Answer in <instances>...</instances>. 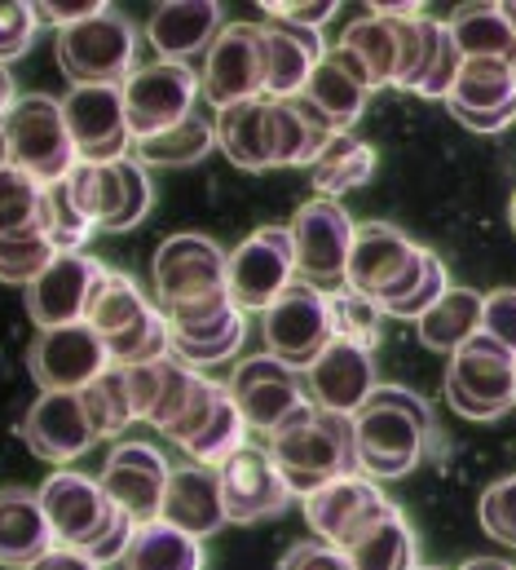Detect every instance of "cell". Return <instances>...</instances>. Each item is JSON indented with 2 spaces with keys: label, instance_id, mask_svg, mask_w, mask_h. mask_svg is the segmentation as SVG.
Instances as JSON below:
<instances>
[{
  "label": "cell",
  "instance_id": "ee69618b",
  "mask_svg": "<svg viewBox=\"0 0 516 570\" xmlns=\"http://www.w3.org/2000/svg\"><path fill=\"white\" fill-rule=\"evenodd\" d=\"M44 230V181L22 168H0V239Z\"/></svg>",
  "mask_w": 516,
  "mask_h": 570
},
{
  "label": "cell",
  "instance_id": "e575fe53",
  "mask_svg": "<svg viewBox=\"0 0 516 570\" xmlns=\"http://www.w3.org/2000/svg\"><path fill=\"white\" fill-rule=\"evenodd\" d=\"M300 98H309L322 116H327V125L336 129V134H354V125L363 120V111H367V102H371V89L363 85V80H354L331 53L318 62V71L309 76V85H305V94Z\"/></svg>",
  "mask_w": 516,
  "mask_h": 570
},
{
  "label": "cell",
  "instance_id": "94428289",
  "mask_svg": "<svg viewBox=\"0 0 516 570\" xmlns=\"http://www.w3.org/2000/svg\"><path fill=\"white\" fill-rule=\"evenodd\" d=\"M459 570H516V567L504 562V558H473V562H464Z\"/></svg>",
  "mask_w": 516,
  "mask_h": 570
},
{
  "label": "cell",
  "instance_id": "2e32d148",
  "mask_svg": "<svg viewBox=\"0 0 516 570\" xmlns=\"http://www.w3.org/2000/svg\"><path fill=\"white\" fill-rule=\"evenodd\" d=\"M62 116H67L76 155L85 164L129 159L132 129L129 107H125V85H76L62 98Z\"/></svg>",
  "mask_w": 516,
  "mask_h": 570
},
{
  "label": "cell",
  "instance_id": "d4e9b609",
  "mask_svg": "<svg viewBox=\"0 0 516 570\" xmlns=\"http://www.w3.org/2000/svg\"><path fill=\"white\" fill-rule=\"evenodd\" d=\"M226 31V9L217 0H168L146 18V40L163 62H190L212 49Z\"/></svg>",
  "mask_w": 516,
  "mask_h": 570
},
{
  "label": "cell",
  "instance_id": "ac0fdd59",
  "mask_svg": "<svg viewBox=\"0 0 516 570\" xmlns=\"http://www.w3.org/2000/svg\"><path fill=\"white\" fill-rule=\"evenodd\" d=\"M111 266L89 257V253H62L36 284L27 287V314L40 332L49 327H71V323H89V309L98 301V292L107 284Z\"/></svg>",
  "mask_w": 516,
  "mask_h": 570
},
{
  "label": "cell",
  "instance_id": "e0dca14e",
  "mask_svg": "<svg viewBox=\"0 0 516 570\" xmlns=\"http://www.w3.org/2000/svg\"><path fill=\"white\" fill-rule=\"evenodd\" d=\"M40 504L53 522V535L58 544H71V549H93L116 522L125 509H116V500L102 491L98 478H85L76 469H58L44 478L40 487Z\"/></svg>",
  "mask_w": 516,
  "mask_h": 570
},
{
  "label": "cell",
  "instance_id": "680465c9",
  "mask_svg": "<svg viewBox=\"0 0 516 570\" xmlns=\"http://www.w3.org/2000/svg\"><path fill=\"white\" fill-rule=\"evenodd\" d=\"M27 570H102L89 553H80V549H71V544H53L44 558H36Z\"/></svg>",
  "mask_w": 516,
  "mask_h": 570
},
{
  "label": "cell",
  "instance_id": "8d00e7d4",
  "mask_svg": "<svg viewBox=\"0 0 516 570\" xmlns=\"http://www.w3.org/2000/svg\"><path fill=\"white\" fill-rule=\"evenodd\" d=\"M349 562H354V570H415L419 567V540H415V531H410V522L401 518L397 504L349 549Z\"/></svg>",
  "mask_w": 516,
  "mask_h": 570
},
{
  "label": "cell",
  "instance_id": "1f68e13d",
  "mask_svg": "<svg viewBox=\"0 0 516 570\" xmlns=\"http://www.w3.org/2000/svg\"><path fill=\"white\" fill-rule=\"evenodd\" d=\"M486 327V296L473 287H450L424 318H419V341L437 354H455Z\"/></svg>",
  "mask_w": 516,
  "mask_h": 570
},
{
  "label": "cell",
  "instance_id": "f35d334b",
  "mask_svg": "<svg viewBox=\"0 0 516 570\" xmlns=\"http://www.w3.org/2000/svg\"><path fill=\"white\" fill-rule=\"evenodd\" d=\"M450 292V275H446V266H441V257L433 253V248H424L419 244V257H415V266L401 275V284L388 287L385 296L376 301L385 314L393 318H424L441 296Z\"/></svg>",
  "mask_w": 516,
  "mask_h": 570
},
{
  "label": "cell",
  "instance_id": "f5cc1de1",
  "mask_svg": "<svg viewBox=\"0 0 516 570\" xmlns=\"http://www.w3.org/2000/svg\"><path fill=\"white\" fill-rule=\"evenodd\" d=\"M221 394H226V385L221 381H204L199 385V394H195V403L186 407V416L177 421V425L168 429V442H177V446H186L199 429L212 421V412H217V403H221Z\"/></svg>",
  "mask_w": 516,
  "mask_h": 570
},
{
  "label": "cell",
  "instance_id": "9a60e30c",
  "mask_svg": "<svg viewBox=\"0 0 516 570\" xmlns=\"http://www.w3.org/2000/svg\"><path fill=\"white\" fill-rule=\"evenodd\" d=\"M199 80L217 111L265 98V22H226V31L204 53Z\"/></svg>",
  "mask_w": 516,
  "mask_h": 570
},
{
  "label": "cell",
  "instance_id": "603a6c76",
  "mask_svg": "<svg viewBox=\"0 0 516 570\" xmlns=\"http://www.w3.org/2000/svg\"><path fill=\"white\" fill-rule=\"evenodd\" d=\"M22 442L49 464H71L98 442V429L80 394H40L22 416Z\"/></svg>",
  "mask_w": 516,
  "mask_h": 570
},
{
  "label": "cell",
  "instance_id": "6da1fadb",
  "mask_svg": "<svg viewBox=\"0 0 516 570\" xmlns=\"http://www.w3.org/2000/svg\"><path fill=\"white\" fill-rule=\"evenodd\" d=\"M433 442V412L419 394L401 385H376L367 407L354 416V446H358V473L388 482L406 478Z\"/></svg>",
  "mask_w": 516,
  "mask_h": 570
},
{
  "label": "cell",
  "instance_id": "6125c7cd",
  "mask_svg": "<svg viewBox=\"0 0 516 570\" xmlns=\"http://www.w3.org/2000/svg\"><path fill=\"white\" fill-rule=\"evenodd\" d=\"M13 159H9V138H4V129H0V168H9Z\"/></svg>",
  "mask_w": 516,
  "mask_h": 570
},
{
  "label": "cell",
  "instance_id": "7a4b0ae2",
  "mask_svg": "<svg viewBox=\"0 0 516 570\" xmlns=\"http://www.w3.org/2000/svg\"><path fill=\"white\" fill-rule=\"evenodd\" d=\"M269 455L282 469L296 500L314 495L318 487L358 473V446H354V416H336L314 407L305 421L269 438Z\"/></svg>",
  "mask_w": 516,
  "mask_h": 570
},
{
  "label": "cell",
  "instance_id": "e7e4bbea",
  "mask_svg": "<svg viewBox=\"0 0 516 570\" xmlns=\"http://www.w3.org/2000/svg\"><path fill=\"white\" fill-rule=\"evenodd\" d=\"M415 570H437V567H415Z\"/></svg>",
  "mask_w": 516,
  "mask_h": 570
},
{
  "label": "cell",
  "instance_id": "4dcf8cb0",
  "mask_svg": "<svg viewBox=\"0 0 516 570\" xmlns=\"http://www.w3.org/2000/svg\"><path fill=\"white\" fill-rule=\"evenodd\" d=\"M58 544L53 522L40 504V491H0V567L27 570Z\"/></svg>",
  "mask_w": 516,
  "mask_h": 570
},
{
  "label": "cell",
  "instance_id": "44dd1931",
  "mask_svg": "<svg viewBox=\"0 0 516 570\" xmlns=\"http://www.w3.org/2000/svg\"><path fill=\"white\" fill-rule=\"evenodd\" d=\"M446 111L473 134H504L516 120V62L464 58Z\"/></svg>",
  "mask_w": 516,
  "mask_h": 570
},
{
  "label": "cell",
  "instance_id": "52a82bcc",
  "mask_svg": "<svg viewBox=\"0 0 516 570\" xmlns=\"http://www.w3.org/2000/svg\"><path fill=\"white\" fill-rule=\"evenodd\" d=\"M230 394H235L248 429H257L265 442L314 412L305 372L282 363V358H274V354L239 358L235 372H230Z\"/></svg>",
  "mask_w": 516,
  "mask_h": 570
},
{
  "label": "cell",
  "instance_id": "5b68a950",
  "mask_svg": "<svg viewBox=\"0 0 516 570\" xmlns=\"http://www.w3.org/2000/svg\"><path fill=\"white\" fill-rule=\"evenodd\" d=\"M4 138H9V159L13 168L31 173L36 181L53 186L62 181L80 155L71 142V129H67V116H62V98H49V94H18V102L9 107V116L0 120Z\"/></svg>",
  "mask_w": 516,
  "mask_h": 570
},
{
  "label": "cell",
  "instance_id": "7402d4cb",
  "mask_svg": "<svg viewBox=\"0 0 516 570\" xmlns=\"http://www.w3.org/2000/svg\"><path fill=\"white\" fill-rule=\"evenodd\" d=\"M305 385L314 407L336 412V416H358L367 407V399L376 394V363L371 350L349 345V341H331L309 367H305Z\"/></svg>",
  "mask_w": 516,
  "mask_h": 570
},
{
  "label": "cell",
  "instance_id": "db71d44e",
  "mask_svg": "<svg viewBox=\"0 0 516 570\" xmlns=\"http://www.w3.org/2000/svg\"><path fill=\"white\" fill-rule=\"evenodd\" d=\"M278 570H354L349 553L322 540H305L296 549H287V558L278 562Z\"/></svg>",
  "mask_w": 516,
  "mask_h": 570
},
{
  "label": "cell",
  "instance_id": "cb8c5ba5",
  "mask_svg": "<svg viewBox=\"0 0 516 570\" xmlns=\"http://www.w3.org/2000/svg\"><path fill=\"white\" fill-rule=\"evenodd\" d=\"M208 376L195 372L190 363L181 358H155V363H141L129 367V390H132V407H137V421L150 429H159L168 438V429L186 416V407L195 403L199 385Z\"/></svg>",
  "mask_w": 516,
  "mask_h": 570
},
{
  "label": "cell",
  "instance_id": "91938a15",
  "mask_svg": "<svg viewBox=\"0 0 516 570\" xmlns=\"http://www.w3.org/2000/svg\"><path fill=\"white\" fill-rule=\"evenodd\" d=\"M18 102V94H13V76H9V67L0 62V120L9 116V107Z\"/></svg>",
  "mask_w": 516,
  "mask_h": 570
},
{
  "label": "cell",
  "instance_id": "d590c367",
  "mask_svg": "<svg viewBox=\"0 0 516 570\" xmlns=\"http://www.w3.org/2000/svg\"><path fill=\"white\" fill-rule=\"evenodd\" d=\"M155 309H159V305L137 287L132 275L111 271L102 292H98V301H93V309H89V327H93L107 345H116V341H125L129 332H137Z\"/></svg>",
  "mask_w": 516,
  "mask_h": 570
},
{
  "label": "cell",
  "instance_id": "ab89813d",
  "mask_svg": "<svg viewBox=\"0 0 516 570\" xmlns=\"http://www.w3.org/2000/svg\"><path fill=\"white\" fill-rule=\"evenodd\" d=\"M309 173H314L318 199H340V195L358 190L363 181H371V173H376V146L358 142L354 134H336L331 146L322 150V159Z\"/></svg>",
  "mask_w": 516,
  "mask_h": 570
},
{
  "label": "cell",
  "instance_id": "836d02e7",
  "mask_svg": "<svg viewBox=\"0 0 516 570\" xmlns=\"http://www.w3.org/2000/svg\"><path fill=\"white\" fill-rule=\"evenodd\" d=\"M204 567H208L204 540L177 531L163 518L137 527L129 558H125V570H204Z\"/></svg>",
  "mask_w": 516,
  "mask_h": 570
},
{
  "label": "cell",
  "instance_id": "6f0895ef",
  "mask_svg": "<svg viewBox=\"0 0 516 570\" xmlns=\"http://www.w3.org/2000/svg\"><path fill=\"white\" fill-rule=\"evenodd\" d=\"M132 535H137V522H132L129 513H120V522L93 544V549H85L98 567H120L125 558H129V549H132Z\"/></svg>",
  "mask_w": 516,
  "mask_h": 570
},
{
  "label": "cell",
  "instance_id": "c3c4849f",
  "mask_svg": "<svg viewBox=\"0 0 516 570\" xmlns=\"http://www.w3.org/2000/svg\"><path fill=\"white\" fill-rule=\"evenodd\" d=\"M44 235H49V244L58 248V257H62V253H85V244L98 235V226L76 208L67 181L44 186Z\"/></svg>",
  "mask_w": 516,
  "mask_h": 570
},
{
  "label": "cell",
  "instance_id": "f6af8a7d",
  "mask_svg": "<svg viewBox=\"0 0 516 570\" xmlns=\"http://www.w3.org/2000/svg\"><path fill=\"white\" fill-rule=\"evenodd\" d=\"M433 45H437V18H428L424 9L397 18V71H393V89L415 94L424 85V71L433 62Z\"/></svg>",
  "mask_w": 516,
  "mask_h": 570
},
{
  "label": "cell",
  "instance_id": "4316f807",
  "mask_svg": "<svg viewBox=\"0 0 516 570\" xmlns=\"http://www.w3.org/2000/svg\"><path fill=\"white\" fill-rule=\"evenodd\" d=\"M163 522H172L177 531L204 540L217 535L230 518H226V500H221V469L208 464H177L168 478V495H163Z\"/></svg>",
  "mask_w": 516,
  "mask_h": 570
},
{
  "label": "cell",
  "instance_id": "b9f144b4",
  "mask_svg": "<svg viewBox=\"0 0 516 570\" xmlns=\"http://www.w3.org/2000/svg\"><path fill=\"white\" fill-rule=\"evenodd\" d=\"M239 446H248V421H244V412H239V403H235V394H230V385H226V394H221L212 421L199 429L181 451H186L190 464L221 469Z\"/></svg>",
  "mask_w": 516,
  "mask_h": 570
},
{
  "label": "cell",
  "instance_id": "9c48e42d",
  "mask_svg": "<svg viewBox=\"0 0 516 570\" xmlns=\"http://www.w3.org/2000/svg\"><path fill=\"white\" fill-rule=\"evenodd\" d=\"M204 98V80L190 62H146L125 80V107H129L132 142L141 138H159L177 125H186L199 111Z\"/></svg>",
  "mask_w": 516,
  "mask_h": 570
},
{
  "label": "cell",
  "instance_id": "4fadbf2b",
  "mask_svg": "<svg viewBox=\"0 0 516 570\" xmlns=\"http://www.w3.org/2000/svg\"><path fill=\"white\" fill-rule=\"evenodd\" d=\"M291 284H296V248L287 226H260L230 253L226 287L244 314H265Z\"/></svg>",
  "mask_w": 516,
  "mask_h": 570
},
{
  "label": "cell",
  "instance_id": "8992f818",
  "mask_svg": "<svg viewBox=\"0 0 516 570\" xmlns=\"http://www.w3.org/2000/svg\"><path fill=\"white\" fill-rule=\"evenodd\" d=\"M291 248H296V279L318 292L349 287V257L358 239V222L340 208V199H309L291 217Z\"/></svg>",
  "mask_w": 516,
  "mask_h": 570
},
{
  "label": "cell",
  "instance_id": "60d3db41",
  "mask_svg": "<svg viewBox=\"0 0 516 570\" xmlns=\"http://www.w3.org/2000/svg\"><path fill=\"white\" fill-rule=\"evenodd\" d=\"M244 341H248V314L230 309L221 323H208L199 332H172V358H181L199 372V367H217L226 358H239Z\"/></svg>",
  "mask_w": 516,
  "mask_h": 570
},
{
  "label": "cell",
  "instance_id": "8fae6325",
  "mask_svg": "<svg viewBox=\"0 0 516 570\" xmlns=\"http://www.w3.org/2000/svg\"><path fill=\"white\" fill-rule=\"evenodd\" d=\"M260 336H265V354H274V358H282V363L305 372L336 341L327 292L296 279L260 314Z\"/></svg>",
  "mask_w": 516,
  "mask_h": 570
},
{
  "label": "cell",
  "instance_id": "484cf974",
  "mask_svg": "<svg viewBox=\"0 0 516 570\" xmlns=\"http://www.w3.org/2000/svg\"><path fill=\"white\" fill-rule=\"evenodd\" d=\"M419 257V244L406 239L397 226L388 222H367L358 226V239H354V257H349V287L380 301L388 287L401 284V275L415 266Z\"/></svg>",
  "mask_w": 516,
  "mask_h": 570
},
{
  "label": "cell",
  "instance_id": "5bb4252c",
  "mask_svg": "<svg viewBox=\"0 0 516 570\" xmlns=\"http://www.w3.org/2000/svg\"><path fill=\"white\" fill-rule=\"evenodd\" d=\"M300 504H305L309 531L322 544H336L345 553L393 509V500L376 487V478H367V473H345V478L318 487L314 495H305Z\"/></svg>",
  "mask_w": 516,
  "mask_h": 570
},
{
  "label": "cell",
  "instance_id": "277c9868",
  "mask_svg": "<svg viewBox=\"0 0 516 570\" xmlns=\"http://www.w3.org/2000/svg\"><path fill=\"white\" fill-rule=\"evenodd\" d=\"M446 403L464 421H499L508 407H516V354L495 336L477 332L468 345L450 354Z\"/></svg>",
  "mask_w": 516,
  "mask_h": 570
},
{
  "label": "cell",
  "instance_id": "bcb514c9",
  "mask_svg": "<svg viewBox=\"0 0 516 570\" xmlns=\"http://www.w3.org/2000/svg\"><path fill=\"white\" fill-rule=\"evenodd\" d=\"M327 305H331V327H336L340 341L363 345V350H376L380 345V336H385V309L371 296H363L354 287H340V292L327 296Z\"/></svg>",
  "mask_w": 516,
  "mask_h": 570
},
{
  "label": "cell",
  "instance_id": "3957f363",
  "mask_svg": "<svg viewBox=\"0 0 516 570\" xmlns=\"http://www.w3.org/2000/svg\"><path fill=\"white\" fill-rule=\"evenodd\" d=\"M53 58L62 76L71 80V89L76 85H125L137 71V27L116 4H107L98 18L58 31Z\"/></svg>",
  "mask_w": 516,
  "mask_h": 570
},
{
  "label": "cell",
  "instance_id": "681fc988",
  "mask_svg": "<svg viewBox=\"0 0 516 570\" xmlns=\"http://www.w3.org/2000/svg\"><path fill=\"white\" fill-rule=\"evenodd\" d=\"M477 518H482V531H486L490 540L516 549V473L504 478V482H495V487L482 495Z\"/></svg>",
  "mask_w": 516,
  "mask_h": 570
},
{
  "label": "cell",
  "instance_id": "f907efd6",
  "mask_svg": "<svg viewBox=\"0 0 516 570\" xmlns=\"http://www.w3.org/2000/svg\"><path fill=\"white\" fill-rule=\"evenodd\" d=\"M40 31V13L31 0H0V62L22 58Z\"/></svg>",
  "mask_w": 516,
  "mask_h": 570
},
{
  "label": "cell",
  "instance_id": "ffe728a7",
  "mask_svg": "<svg viewBox=\"0 0 516 570\" xmlns=\"http://www.w3.org/2000/svg\"><path fill=\"white\" fill-rule=\"evenodd\" d=\"M221 500H226V518L239 527H252L265 518H278L296 491L287 487L282 469L274 464L269 446H239L226 464H221Z\"/></svg>",
  "mask_w": 516,
  "mask_h": 570
},
{
  "label": "cell",
  "instance_id": "30bf717a",
  "mask_svg": "<svg viewBox=\"0 0 516 570\" xmlns=\"http://www.w3.org/2000/svg\"><path fill=\"white\" fill-rule=\"evenodd\" d=\"M226 271H230V253L208 239V235H168L155 257H150V279H155V305L172 309L199 296H217L230 292L226 287Z\"/></svg>",
  "mask_w": 516,
  "mask_h": 570
},
{
  "label": "cell",
  "instance_id": "9f6ffc18",
  "mask_svg": "<svg viewBox=\"0 0 516 570\" xmlns=\"http://www.w3.org/2000/svg\"><path fill=\"white\" fill-rule=\"evenodd\" d=\"M102 9H107V0H44V4H36L40 27L49 22V27H58V31H67V27H76V22H89V18H98Z\"/></svg>",
  "mask_w": 516,
  "mask_h": 570
},
{
  "label": "cell",
  "instance_id": "f546056e",
  "mask_svg": "<svg viewBox=\"0 0 516 570\" xmlns=\"http://www.w3.org/2000/svg\"><path fill=\"white\" fill-rule=\"evenodd\" d=\"M217 150L244 173H265L278 168L274 150V98H252L239 107L217 111Z\"/></svg>",
  "mask_w": 516,
  "mask_h": 570
},
{
  "label": "cell",
  "instance_id": "be15d7a7",
  "mask_svg": "<svg viewBox=\"0 0 516 570\" xmlns=\"http://www.w3.org/2000/svg\"><path fill=\"white\" fill-rule=\"evenodd\" d=\"M513 230H516V195H513Z\"/></svg>",
  "mask_w": 516,
  "mask_h": 570
},
{
  "label": "cell",
  "instance_id": "11a10c76",
  "mask_svg": "<svg viewBox=\"0 0 516 570\" xmlns=\"http://www.w3.org/2000/svg\"><path fill=\"white\" fill-rule=\"evenodd\" d=\"M482 332L516 354V287H499L486 296V327Z\"/></svg>",
  "mask_w": 516,
  "mask_h": 570
},
{
  "label": "cell",
  "instance_id": "74e56055",
  "mask_svg": "<svg viewBox=\"0 0 516 570\" xmlns=\"http://www.w3.org/2000/svg\"><path fill=\"white\" fill-rule=\"evenodd\" d=\"M208 150H217V120L204 111H195L186 125H177L159 138L132 142V155L141 168H186V164H199Z\"/></svg>",
  "mask_w": 516,
  "mask_h": 570
},
{
  "label": "cell",
  "instance_id": "83f0119b",
  "mask_svg": "<svg viewBox=\"0 0 516 570\" xmlns=\"http://www.w3.org/2000/svg\"><path fill=\"white\" fill-rule=\"evenodd\" d=\"M354 80H363L371 94L393 85V71H397V18L385 13H363L358 22L345 27V36L327 49Z\"/></svg>",
  "mask_w": 516,
  "mask_h": 570
},
{
  "label": "cell",
  "instance_id": "ba28073f",
  "mask_svg": "<svg viewBox=\"0 0 516 570\" xmlns=\"http://www.w3.org/2000/svg\"><path fill=\"white\" fill-rule=\"evenodd\" d=\"M62 181H67L76 208L98 230H132L155 208V181L132 155L116 159V164H85L80 159Z\"/></svg>",
  "mask_w": 516,
  "mask_h": 570
},
{
  "label": "cell",
  "instance_id": "7bdbcfd3",
  "mask_svg": "<svg viewBox=\"0 0 516 570\" xmlns=\"http://www.w3.org/2000/svg\"><path fill=\"white\" fill-rule=\"evenodd\" d=\"M85 399V412L98 429V438H120L125 429L137 421V407H132V390H129V367L111 363L89 390H80Z\"/></svg>",
  "mask_w": 516,
  "mask_h": 570
},
{
  "label": "cell",
  "instance_id": "7dc6e473",
  "mask_svg": "<svg viewBox=\"0 0 516 570\" xmlns=\"http://www.w3.org/2000/svg\"><path fill=\"white\" fill-rule=\"evenodd\" d=\"M58 262V248L49 244L44 230H31V235H4L0 239V284L9 287H27L36 284L49 266Z\"/></svg>",
  "mask_w": 516,
  "mask_h": 570
},
{
  "label": "cell",
  "instance_id": "d6986e66",
  "mask_svg": "<svg viewBox=\"0 0 516 570\" xmlns=\"http://www.w3.org/2000/svg\"><path fill=\"white\" fill-rule=\"evenodd\" d=\"M168 478H172V464L163 460L159 446L129 438V442H116V451L107 455L98 482L102 491L116 500V509H125L132 522H155L163 513V495H168Z\"/></svg>",
  "mask_w": 516,
  "mask_h": 570
},
{
  "label": "cell",
  "instance_id": "816d5d0a",
  "mask_svg": "<svg viewBox=\"0 0 516 570\" xmlns=\"http://www.w3.org/2000/svg\"><path fill=\"white\" fill-rule=\"evenodd\" d=\"M265 22H282V27H300V31H318L322 22L336 18V0H309V4H287V0H265L260 4Z\"/></svg>",
  "mask_w": 516,
  "mask_h": 570
},
{
  "label": "cell",
  "instance_id": "f1b7e54d",
  "mask_svg": "<svg viewBox=\"0 0 516 570\" xmlns=\"http://www.w3.org/2000/svg\"><path fill=\"white\" fill-rule=\"evenodd\" d=\"M322 58H327V49H322L318 31L265 22V98H274V102L300 98Z\"/></svg>",
  "mask_w": 516,
  "mask_h": 570
},
{
  "label": "cell",
  "instance_id": "d6a6232c",
  "mask_svg": "<svg viewBox=\"0 0 516 570\" xmlns=\"http://www.w3.org/2000/svg\"><path fill=\"white\" fill-rule=\"evenodd\" d=\"M450 31L464 58H495V62H516V27L508 22L504 4H459L450 13Z\"/></svg>",
  "mask_w": 516,
  "mask_h": 570
},
{
  "label": "cell",
  "instance_id": "7c38bea8",
  "mask_svg": "<svg viewBox=\"0 0 516 570\" xmlns=\"http://www.w3.org/2000/svg\"><path fill=\"white\" fill-rule=\"evenodd\" d=\"M27 367L40 394H80L111 367V354L89 323H71V327L36 332L27 350Z\"/></svg>",
  "mask_w": 516,
  "mask_h": 570
}]
</instances>
